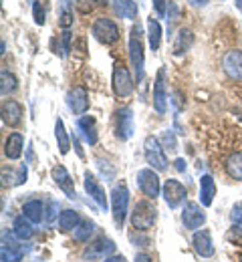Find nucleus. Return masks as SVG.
Returning a JSON list of instances; mask_svg holds the SVG:
<instances>
[{
	"mask_svg": "<svg viewBox=\"0 0 242 262\" xmlns=\"http://www.w3.org/2000/svg\"><path fill=\"white\" fill-rule=\"evenodd\" d=\"M23 147H25V137L20 133H10L8 139L4 141V156L8 160H18L23 156Z\"/></svg>",
	"mask_w": 242,
	"mask_h": 262,
	"instance_id": "18",
	"label": "nucleus"
},
{
	"mask_svg": "<svg viewBox=\"0 0 242 262\" xmlns=\"http://www.w3.org/2000/svg\"><path fill=\"white\" fill-rule=\"evenodd\" d=\"M23 119V107L16 101H6L2 105V121L10 127H16Z\"/></svg>",
	"mask_w": 242,
	"mask_h": 262,
	"instance_id": "17",
	"label": "nucleus"
},
{
	"mask_svg": "<svg viewBox=\"0 0 242 262\" xmlns=\"http://www.w3.org/2000/svg\"><path fill=\"white\" fill-rule=\"evenodd\" d=\"M214 196H216V184L212 180V176H202L200 180V202L202 206H212L214 202Z\"/></svg>",
	"mask_w": 242,
	"mask_h": 262,
	"instance_id": "22",
	"label": "nucleus"
},
{
	"mask_svg": "<svg viewBox=\"0 0 242 262\" xmlns=\"http://www.w3.org/2000/svg\"><path fill=\"white\" fill-rule=\"evenodd\" d=\"M188 2H190L192 6H206L210 0H188Z\"/></svg>",
	"mask_w": 242,
	"mask_h": 262,
	"instance_id": "41",
	"label": "nucleus"
},
{
	"mask_svg": "<svg viewBox=\"0 0 242 262\" xmlns=\"http://www.w3.org/2000/svg\"><path fill=\"white\" fill-rule=\"evenodd\" d=\"M236 6H238V8L242 10V0H236Z\"/></svg>",
	"mask_w": 242,
	"mask_h": 262,
	"instance_id": "46",
	"label": "nucleus"
},
{
	"mask_svg": "<svg viewBox=\"0 0 242 262\" xmlns=\"http://www.w3.org/2000/svg\"><path fill=\"white\" fill-rule=\"evenodd\" d=\"M93 230H95V224H93V222L83 220V222L77 226V230H75V238H77L79 242H89V238H91Z\"/></svg>",
	"mask_w": 242,
	"mask_h": 262,
	"instance_id": "32",
	"label": "nucleus"
},
{
	"mask_svg": "<svg viewBox=\"0 0 242 262\" xmlns=\"http://www.w3.org/2000/svg\"><path fill=\"white\" fill-rule=\"evenodd\" d=\"M71 51V33H63V57Z\"/></svg>",
	"mask_w": 242,
	"mask_h": 262,
	"instance_id": "39",
	"label": "nucleus"
},
{
	"mask_svg": "<svg viewBox=\"0 0 242 262\" xmlns=\"http://www.w3.org/2000/svg\"><path fill=\"white\" fill-rule=\"evenodd\" d=\"M79 224H81V218H79V214H77L75 210H65V212H61V216H59V226H61V230H65V232L77 230Z\"/></svg>",
	"mask_w": 242,
	"mask_h": 262,
	"instance_id": "28",
	"label": "nucleus"
},
{
	"mask_svg": "<svg viewBox=\"0 0 242 262\" xmlns=\"http://www.w3.org/2000/svg\"><path fill=\"white\" fill-rule=\"evenodd\" d=\"M61 25H63V27H69V25H71V16L67 14V12L61 16Z\"/></svg>",
	"mask_w": 242,
	"mask_h": 262,
	"instance_id": "42",
	"label": "nucleus"
},
{
	"mask_svg": "<svg viewBox=\"0 0 242 262\" xmlns=\"http://www.w3.org/2000/svg\"><path fill=\"white\" fill-rule=\"evenodd\" d=\"M33 222L27 218V216H18L16 220H14V236L18 238V240H29V238H33V234H35V230L31 226Z\"/></svg>",
	"mask_w": 242,
	"mask_h": 262,
	"instance_id": "26",
	"label": "nucleus"
},
{
	"mask_svg": "<svg viewBox=\"0 0 242 262\" xmlns=\"http://www.w3.org/2000/svg\"><path fill=\"white\" fill-rule=\"evenodd\" d=\"M194 248H196V252L202 258L214 256V244H212V238H210V232L208 230H202V232H196L194 234Z\"/></svg>",
	"mask_w": 242,
	"mask_h": 262,
	"instance_id": "19",
	"label": "nucleus"
},
{
	"mask_svg": "<svg viewBox=\"0 0 242 262\" xmlns=\"http://www.w3.org/2000/svg\"><path fill=\"white\" fill-rule=\"evenodd\" d=\"M136 262H151V258H149L147 254H138V256H136Z\"/></svg>",
	"mask_w": 242,
	"mask_h": 262,
	"instance_id": "43",
	"label": "nucleus"
},
{
	"mask_svg": "<svg viewBox=\"0 0 242 262\" xmlns=\"http://www.w3.org/2000/svg\"><path fill=\"white\" fill-rule=\"evenodd\" d=\"M182 222H184V226L188 230L200 228V226L206 222V214L202 212L200 204L188 202V204L184 206V210H182Z\"/></svg>",
	"mask_w": 242,
	"mask_h": 262,
	"instance_id": "9",
	"label": "nucleus"
},
{
	"mask_svg": "<svg viewBox=\"0 0 242 262\" xmlns=\"http://www.w3.org/2000/svg\"><path fill=\"white\" fill-rule=\"evenodd\" d=\"M115 250V244L111 240H105V238H99L97 242L89 244L83 252V258L85 260H101L105 254H111Z\"/></svg>",
	"mask_w": 242,
	"mask_h": 262,
	"instance_id": "14",
	"label": "nucleus"
},
{
	"mask_svg": "<svg viewBox=\"0 0 242 262\" xmlns=\"http://www.w3.org/2000/svg\"><path fill=\"white\" fill-rule=\"evenodd\" d=\"M51 176H53V180H55V184L67 194L69 198H75V186H73V180H71L69 171L63 167V165H55L53 167V171H51Z\"/></svg>",
	"mask_w": 242,
	"mask_h": 262,
	"instance_id": "16",
	"label": "nucleus"
},
{
	"mask_svg": "<svg viewBox=\"0 0 242 262\" xmlns=\"http://www.w3.org/2000/svg\"><path fill=\"white\" fill-rule=\"evenodd\" d=\"M113 91L117 97H129L134 91V81H131L129 71L119 63L113 69Z\"/></svg>",
	"mask_w": 242,
	"mask_h": 262,
	"instance_id": "7",
	"label": "nucleus"
},
{
	"mask_svg": "<svg viewBox=\"0 0 242 262\" xmlns=\"http://www.w3.org/2000/svg\"><path fill=\"white\" fill-rule=\"evenodd\" d=\"M138 186H139V190L147 198H151V200H156V198L160 196V178H158V173H156L153 169H149V167L139 169L138 171Z\"/></svg>",
	"mask_w": 242,
	"mask_h": 262,
	"instance_id": "8",
	"label": "nucleus"
},
{
	"mask_svg": "<svg viewBox=\"0 0 242 262\" xmlns=\"http://www.w3.org/2000/svg\"><path fill=\"white\" fill-rule=\"evenodd\" d=\"M158 218V210L151 202H138L131 212V224L136 230H149Z\"/></svg>",
	"mask_w": 242,
	"mask_h": 262,
	"instance_id": "2",
	"label": "nucleus"
},
{
	"mask_svg": "<svg viewBox=\"0 0 242 262\" xmlns=\"http://www.w3.org/2000/svg\"><path fill=\"white\" fill-rule=\"evenodd\" d=\"M67 105L71 107V111L75 115H83L89 109V95L85 91V87H75L71 89L67 95Z\"/></svg>",
	"mask_w": 242,
	"mask_h": 262,
	"instance_id": "12",
	"label": "nucleus"
},
{
	"mask_svg": "<svg viewBox=\"0 0 242 262\" xmlns=\"http://www.w3.org/2000/svg\"><path fill=\"white\" fill-rule=\"evenodd\" d=\"M143 154H145L147 164L151 165L153 169H158V171L168 169V158L164 154V147H162V143L153 135L145 137V141H143Z\"/></svg>",
	"mask_w": 242,
	"mask_h": 262,
	"instance_id": "3",
	"label": "nucleus"
},
{
	"mask_svg": "<svg viewBox=\"0 0 242 262\" xmlns=\"http://www.w3.org/2000/svg\"><path fill=\"white\" fill-rule=\"evenodd\" d=\"M75 6H77V10H79V12L89 14V12L97 6V0H75Z\"/></svg>",
	"mask_w": 242,
	"mask_h": 262,
	"instance_id": "35",
	"label": "nucleus"
},
{
	"mask_svg": "<svg viewBox=\"0 0 242 262\" xmlns=\"http://www.w3.org/2000/svg\"><path fill=\"white\" fill-rule=\"evenodd\" d=\"M77 127L81 129L85 141H87L89 145H95V143H97V125H95V119H93V117H89V115L81 117V119L77 121Z\"/></svg>",
	"mask_w": 242,
	"mask_h": 262,
	"instance_id": "20",
	"label": "nucleus"
},
{
	"mask_svg": "<svg viewBox=\"0 0 242 262\" xmlns=\"http://www.w3.org/2000/svg\"><path fill=\"white\" fill-rule=\"evenodd\" d=\"M222 67L232 81H242V51H228L224 55Z\"/></svg>",
	"mask_w": 242,
	"mask_h": 262,
	"instance_id": "11",
	"label": "nucleus"
},
{
	"mask_svg": "<svg viewBox=\"0 0 242 262\" xmlns=\"http://www.w3.org/2000/svg\"><path fill=\"white\" fill-rule=\"evenodd\" d=\"M33 14H35L36 25H45V8L40 6V2H35V4H33Z\"/></svg>",
	"mask_w": 242,
	"mask_h": 262,
	"instance_id": "37",
	"label": "nucleus"
},
{
	"mask_svg": "<svg viewBox=\"0 0 242 262\" xmlns=\"http://www.w3.org/2000/svg\"><path fill=\"white\" fill-rule=\"evenodd\" d=\"M162 196H164L166 204H168L170 208H178V206L186 200V188H184L178 180H166L164 190H162Z\"/></svg>",
	"mask_w": 242,
	"mask_h": 262,
	"instance_id": "10",
	"label": "nucleus"
},
{
	"mask_svg": "<svg viewBox=\"0 0 242 262\" xmlns=\"http://www.w3.org/2000/svg\"><path fill=\"white\" fill-rule=\"evenodd\" d=\"M2 262H20L23 260V248H14L12 244H4L2 246Z\"/></svg>",
	"mask_w": 242,
	"mask_h": 262,
	"instance_id": "31",
	"label": "nucleus"
},
{
	"mask_svg": "<svg viewBox=\"0 0 242 262\" xmlns=\"http://www.w3.org/2000/svg\"><path fill=\"white\" fill-rule=\"evenodd\" d=\"M105 262H125L123 256H109V258H105Z\"/></svg>",
	"mask_w": 242,
	"mask_h": 262,
	"instance_id": "45",
	"label": "nucleus"
},
{
	"mask_svg": "<svg viewBox=\"0 0 242 262\" xmlns=\"http://www.w3.org/2000/svg\"><path fill=\"white\" fill-rule=\"evenodd\" d=\"M139 34H141L139 25H136L129 34V59H131V65L136 71V79L141 81L143 79V45H141Z\"/></svg>",
	"mask_w": 242,
	"mask_h": 262,
	"instance_id": "4",
	"label": "nucleus"
},
{
	"mask_svg": "<svg viewBox=\"0 0 242 262\" xmlns=\"http://www.w3.org/2000/svg\"><path fill=\"white\" fill-rule=\"evenodd\" d=\"M175 169L178 171H186V162L184 160H175Z\"/></svg>",
	"mask_w": 242,
	"mask_h": 262,
	"instance_id": "40",
	"label": "nucleus"
},
{
	"mask_svg": "<svg viewBox=\"0 0 242 262\" xmlns=\"http://www.w3.org/2000/svg\"><path fill=\"white\" fill-rule=\"evenodd\" d=\"M57 210H59V204H57L55 200H49V202H47V214H45V220H47L49 224L55 222V218H57Z\"/></svg>",
	"mask_w": 242,
	"mask_h": 262,
	"instance_id": "34",
	"label": "nucleus"
},
{
	"mask_svg": "<svg viewBox=\"0 0 242 262\" xmlns=\"http://www.w3.org/2000/svg\"><path fill=\"white\" fill-rule=\"evenodd\" d=\"M23 216H27L33 224H38L40 220H45V206H42V202H38V200L27 202L25 208H23Z\"/></svg>",
	"mask_w": 242,
	"mask_h": 262,
	"instance_id": "24",
	"label": "nucleus"
},
{
	"mask_svg": "<svg viewBox=\"0 0 242 262\" xmlns=\"http://www.w3.org/2000/svg\"><path fill=\"white\" fill-rule=\"evenodd\" d=\"M153 2V10L158 16H164L166 14V0H151Z\"/></svg>",
	"mask_w": 242,
	"mask_h": 262,
	"instance_id": "38",
	"label": "nucleus"
},
{
	"mask_svg": "<svg viewBox=\"0 0 242 262\" xmlns=\"http://www.w3.org/2000/svg\"><path fill=\"white\" fill-rule=\"evenodd\" d=\"M232 224L242 228V202H238V204L232 208Z\"/></svg>",
	"mask_w": 242,
	"mask_h": 262,
	"instance_id": "36",
	"label": "nucleus"
},
{
	"mask_svg": "<svg viewBox=\"0 0 242 262\" xmlns=\"http://www.w3.org/2000/svg\"><path fill=\"white\" fill-rule=\"evenodd\" d=\"M153 109L158 115H166L168 111V91H166V69L162 67L156 75L153 83Z\"/></svg>",
	"mask_w": 242,
	"mask_h": 262,
	"instance_id": "6",
	"label": "nucleus"
},
{
	"mask_svg": "<svg viewBox=\"0 0 242 262\" xmlns=\"http://www.w3.org/2000/svg\"><path fill=\"white\" fill-rule=\"evenodd\" d=\"M0 91H2V95H8V93H14L16 91V87H18V81H16V77L12 75V73H8V71H2L0 73Z\"/></svg>",
	"mask_w": 242,
	"mask_h": 262,
	"instance_id": "30",
	"label": "nucleus"
},
{
	"mask_svg": "<svg viewBox=\"0 0 242 262\" xmlns=\"http://www.w3.org/2000/svg\"><path fill=\"white\" fill-rule=\"evenodd\" d=\"M55 137H57V143H59V151H61L63 156H65V154H69L71 139H69V135H67L65 123H63V119H61V117H57V121H55Z\"/></svg>",
	"mask_w": 242,
	"mask_h": 262,
	"instance_id": "25",
	"label": "nucleus"
},
{
	"mask_svg": "<svg viewBox=\"0 0 242 262\" xmlns=\"http://www.w3.org/2000/svg\"><path fill=\"white\" fill-rule=\"evenodd\" d=\"M162 143H164V147H166V149H170V151H175V149H178V141H175V135H173L170 129L162 133Z\"/></svg>",
	"mask_w": 242,
	"mask_h": 262,
	"instance_id": "33",
	"label": "nucleus"
},
{
	"mask_svg": "<svg viewBox=\"0 0 242 262\" xmlns=\"http://www.w3.org/2000/svg\"><path fill=\"white\" fill-rule=\"evenodd\" d=\"M194 42V34L190 29H180L178 34H175V40H173V55H184L186 51H190Z\"/></svg>",
	"mask_w": 242,
	"mask_h": 262,
	"instance_id": "21",
	"label": "nucleus"
},
{
	"mask_svg": "<svg viewBox=\"0 0 242 262\" xmlns=\"http://www.w3.org/2000/svg\"><path fill=\"white\" fill-rule=\"evenodd\" d=\"M226 171H228L230 178L242 182V151H236V154H232V156L228 158V162H226Z\"/></svg>",
	"mask_w": 242,
	"mask_h": 262,
	"instance_id": "29",
	"label": "nucleus"
},
{
	"mask_svg": "<svg viewBox=\"0 0 242 262\" xmlns=\"http://www.w3.org/2000/svg\"><path fill=\"white\" fill-rule=\"evenodd\" d=\"M91 33H93V36H95L99 42H103V45H113V42L119 40V29H117V25H115L111 18H103V16L97 18V20L93 23Z\"/></svg>",
	"mask_w": 242,
	"mask_h": 262,
	"instance_id": "5",
	"label": "nucleus"
},
{
	"mask_svg": "<svg viewBox=\"0 0 242 262\" xmlns=\"http://www.w3.org/2000/svg\"><path fill=\"white\" fill-rule=\"evenodd\" d=\"M127 206H129V190L125 184H119L111 190V212L117 226H123L127 216Z\"/></svg>",
	"mask_w": 242,
	"mask_h": 262,
	"instance_id": "1",
	"label": "nucleus"
},
{
	"mask_svg": "<svg viewBox=\"0 0 242 262\" xmlns=\"http://www.w3.org/2000/svg\"><path fill=\"white\" fill-rule=\"evenodd\" d=\"M115 129H117V137L121 141H125L134 135V113L129 107H123L117 111V127Z\"/></svg>",
	"mask_w": 242,
	"mask_h": 262,
	"instance_id": "13",
	"label": "nucleus"
},
{
	"mask_svg": "<svg viewBox=\"0 0 242 262\" xmlns=\"http://www.w3.org/2000/svg\"><path fill=\"white\" fill-rule=\"evenodd\" d=\"M147 38H149L151 51H158L160 42H162V27L153 16H149V20H147Z\"/></svg>",
	"mask_w": 242,
	"mask_h": 262,
	"instance_id": "27",
	"label": "nucleus"
},
{
	"mask_svg": "<svg viewBox=\"0 0 242 262\" xmlns=\"http://www.w3.org/2000/svg\"><path fill=\"white\" fill-rule=\"evenodd\" d=\"M73 145H75V149H77V154H79V156L83 158V149L79 147V139H77V137H73Z\"/></svg>",
	"mask_w": 242,
	"mask_h": 262,
	"instance_id": "44",
	"label": "nucleus"
},
{
	"mask_svg": "<svg viewBox=\"0 0 242 262\" xmlns=\"http://www.w3.org/2000/svg\"><path fill=\"white\" fill-rule=\"evenodd\" d=\"M85 190H87V194L93 198L95 202H97V206L105 210L107 208V196H105V190L101 188V184L97 182V178L93 176V173H85Z\"/></svg>",
	"mask_w": 242,
	"mask_h": 262,
	"instance_id": "15",
	"label": "nucleus"
},
{
	"mask_svg": "<svg viewBox=\"0 0 242 262\" xmlns=\"http://www.w3.org/2000/svg\"><path fill=\"white\" fill-rule=\"evenodd\" d=\"M113 8H115V12H117L121 18H127V20L138 18L139 8H138V2H134V0H115Z\"/></svg>",
	"mask_w": 242,
	"mask_h": 262,
	"instance_id": "23",
	"label": "nucleus"
}]
</instances>
